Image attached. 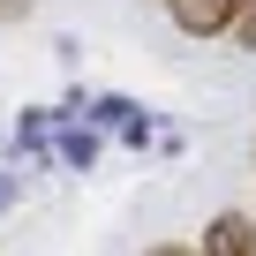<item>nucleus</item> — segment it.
<instances>
[{
	"label": "nucleus",
	"instance_id": "nucleus-1",
	"mask_svg": "<svg viewBox=\"0 0 256 256\" xmlns=\"http://www.w3.org/2000/svg\"><path fill=\"white\" fill-rule=\"evenodd\" d=\"M256 8V0H166V16H174V30H188V38H218V30H241V16Z\"/></svg>",
	"mask_w": 256,
	"mask_h": 256
},
{
	"label": "nucleus",
	"instance_id": "nucleus-9",
	"mask_svg": "<svg viewBox=\"0 0 256 256\" xmlns=\"http://www.w3.org/2000/svg\"><path fill=\"white\" fill-rule=\"evenodd\" d=\"M151 256H204V248H181V241H174V248H151Z\"/></svg>",
	"mask_w": 256,
	"mask_h": 256
},
{
	"label": "nucleus",
	"instance_id": "nucleus-8",
	"mask_svg": "<svg viewBox=\"0 0 256 256\" xmlns=\"http://www.w3.org/2000/svg\"><path fill=\"white\" fill-rule=\"evenodd\" d=\"M234 38H241V46H256V8L241 16V30H234Z\"/></svg>",
	"mask_w": 256,
	"mask_h": 256
},
{
	"label": "nucleus",
	"instance_id": "nucleus-2",
	"mask_svg": "<svg viewBox=\"0 0 256 256\" xmlns=\"http://www.w3.org/2000/svg\"><path fill=\"white\" fill-rule=\"evenodd\" d=\"M204 256H256V226H248L241 211H218V218L204 226Z\"/></svg>",
	"mask_w": 256,
	"mask_h": 256
},
{
	"label": "nucleus",
	"instance_id": "nucleus-7",
	"mask_svg": "<svg viewBox=\"0 0 256 256\" xmlns=\"http://www.w3.org/2000/svg\"><path fill=\"white\" fill-rule=\"evenodd\" d=\"M16 16H30V0H0V23H16Z\"/></svg>",
	"mask_w": 256,
	"mask_h": 256
},
{
	"label": "nucleus",
	"instance_id": "nucleus-5",
	"mask_svg": "<svg viewBox=\"0 0 256 256\" xmlns=\"http://www.w3.org/2000/svg\"><path fill=\"white\" fill-rule=\"evenodd\" d=\"M53 158H60V166H76V174H83V166H90V158H98V128H60V144H53Z\"/></svg>",
	"mask_w": 256,
	"mask_h": 256
},
{
	"label": "nucleus",
	"instance_id": "nucleus-4",
	"mask_svg": "<svg viewBox=\"0 0 256 256\" xmlns=\"http://www.w3.org/2000/svg\"><path fill=\"white\" fill-rule=\"evenodd\" d=\"M16 144H23V158H46V151L60 144V128H53V113H23V120H16Z\"/></svg>",
	"mask_w": 256,
	"mask_h": 256
},
{
	"label": "nucleus",
	"instance_id": "nucleus-6",
	"mask_svg": "<svg viewBox=\"0 0 256 256\" xmlns=\"http://www.w3.org/2000/svg\"><path fill=\"white\" fill-rule=\"evenodd\" d=\"M8 204H16V174L0 166V218H8Z\"/></svg>",
	"mask_w": 256,
	"mask_h": 256
},
{
	"label": "nucleus",
	"instance_id": "nucleus-3",
	"mask_svg": "<svg viewBox=\"0 0 256 256\" xmlns=\"http://www.w3.org/2000/svg\"><path fill=\"white\" fill-rule=\"evenodd\" d=\"M90 120H98V128H113V136H120V144H136V151L151 144L144 106H128V98H98V106H90Z\"/></svg>",
	"mask_w": 256,
	"mask_h": 256
}]
</instances>
